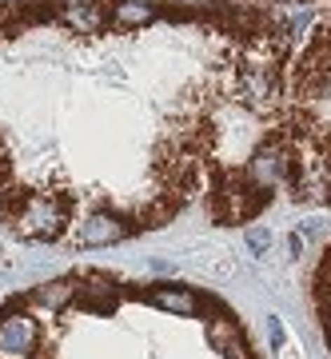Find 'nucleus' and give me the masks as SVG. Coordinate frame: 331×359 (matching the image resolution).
Masks as SVG:
<instances>
[{
    "mask_svg": "<svg viewBox=\"0 0 331 359\" xmlns=\"http://www.w3.org/2000/svg\"><path fill=\"white\" fill-rule=\"evenodd\" d=\"M295 44L236 0L0 4V228L92 252L191 216L252 224L283 192Z\"/></svg>",
    "mask_w": 331,
    "mask_h": 359,
    "instance_id": "obj_1",
    "label": "nucleus"
},
{
    "mask_svg": "<svg viewBox=\"0 0 331 359\" xmlns=\"http://www.w3.org/2000/svg\"><path fill=\"white\" fill-rule=\"evenodd\" d=\"M0 359H259L224 295L72 268L0 304Z\"/></svg>",
    "mask_w": 331,
    "mask_h": 359,
    "instance_id": "obj_2",
    "label": "nucleus"
},
{
    "mask_svg": "<svg viewBox=\"0 0 331 359\" xmlns=\"http://www.w3.org/2000/svg\"><path fill=\"white\" fill-rule=\"evenodd\" d=\"M280 188L292 204L331 208V8L295 44L288 68Z\"/></svg>",
    "mask_w": 331,
    "mask_h": 359,
    "instance_id": "obj_3",
    "label": "nucleus"
}]
</instances>
